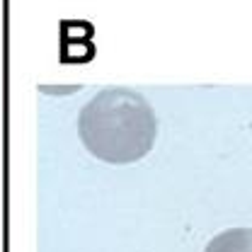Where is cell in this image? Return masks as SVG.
Listing matches in <instances>:
<instances>
[{"label":"cell","mask_w":252,"mask_h":252,"mask_svg":"<svg viewBox=\"0 0 252 252\" xmlns=\"http://www.w3.org/2000/svg\"><path fill=\"white\" fill-rule=\"evenodd\" d=\"M83 141L104 160L138 158L153 141V114L143 97L109 88L83 109Z\"/></svg>","instance_id":"1"}]
</instances>
